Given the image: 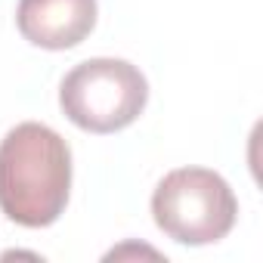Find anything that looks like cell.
Here are the masks:
<instances>
[{
    "mask_svg": "<svg viewBox=\"0 0 263 263\" xmlns=\"http://www.w3.org/2000/svg\"><path fill=\"white\" fill-rule=\"evenodd\" d=\"M71 189V149L53 127L25 121L0 143V211L41 229L62 217Z\"/></svg>",
    "mask_w": 263,
    "mask_h": 263,
    "instance_id": "cell-1",
    "label": "cell"
},
{
    "mask_svg": "<svg viewBox=\"0 0 263 263\" xmlns=\"http://www.w3.org/2000/svg\"><path fill=\"white\" fill-rule=\"evenodd\" d=\"M16 25L44 50H71L96 25V0H19Z\"/></svg>",
    "mask_w": 263,
    "mask_h": 263,
    "instance_id": "cell-4",
    "label": "cell"
},
{
    "mask_svg": "<svg viewBox=\"0 0 263 263\" xmlns=\"http://www.w3.org/2000/svg\"><path fill=\"white\" fill-rule=\"evenodd\" d=\"M152 217L158 229L180 245H214L235 226L238 201L220 174L208 167H180L158 183Z\"/></svg>",
    "mask_w": 263,
    "mask_h": 263,
    "instance_id": "cell-3",
    "label": "cell"
},
{
    "mask_svg": "<svg viewBox=\"0 0 263 263\" xmlns=\"http://www.w3.org/2000/svg\"><path fill=\"white\" fill-rule=\"evenodd\" d=\"M149 102V84L137 65L124 59H87L74 65L62 87L65 118L87 134H115L130 127Z\"/></svg>",
    "mask_w": 263,
    "mask_h": 263,
    "instance_id": "cell-2",
    "label": "cell"
}]
</instances>
